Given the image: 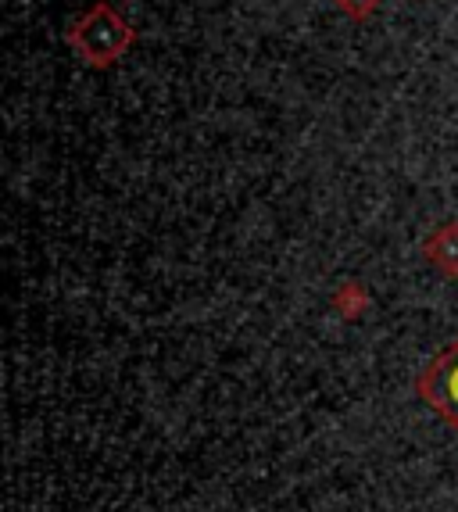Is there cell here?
I'll return each instance as SVG.
<instances>
[{
  "instance_id": "cell-3",
  "label": "cell",
  "mask_w": 458,
  "mask_h": 512,
  "mask_svg": "<svg viewBox=\"0 0 458 512\" xmlns=\"http://www.w3.org/2000/svg\"><path fill=\"white\" fill-rule=\"evenodd\" d=\"M340 8H344V11H351V15H358V18H362L365 11H373V8H376V0H340Z\"/></svg>"
},
{
  "instance_id": "cell-2",
  "label": "cell",
  "mask_w": 458,
  "mask_h": 512,
  "mask_svg": "<svg viewBox=\"0 0 458 512\" xmlns=\"http://www.w3.org/2000/svg\"><path fill=\"white\" fill-rule=\"evenodd\" d=\"M423 394L437 412L451 419L458 427V341L433 362L423 376Z\"/></svg>"
},
{
  "instance_id": "cell-1",
  "label": "cell",
  "mask_w": 458,
  "mask_h": 512,
  "mask_svg": "<svg viewBox=\"0 0 458 512\" xmlns=\"http://www.w3.org/2000/svg\"><path fill=\"white\" fill-rule=\"evenodd\" d=\"M129 36L133 33H129L126 22H122L108 4H97V8L79 22L72 40H76V47L86 54V61L108 65V61H115L129 47Z\"/></svg>"
}]
</instances>
